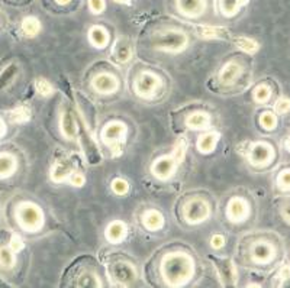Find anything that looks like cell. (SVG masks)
<instances>
[{"label":"cell","instance_id":"obj_25","mask_svg":"<svg viewBox=\"0 0 290 288\" xmlns=\"http://www.w3.org/2000/svg\"><path fill=\"white\" fill-rule=\"evenodd\" d=\"M16 73H17L16 64H10V65H8V67L2 71V74H0V90L5 88V87H8V85L15 80Z\"/></svg>","mask_w":290,"mask_h":288},{"label":"cell","instance_id":"obj_44","mask_svg":"<svg viewBox=\"0 0 290 288\" xmlns=\"http://www.w3.org/2000/svg\"><path fill=\"white\" fill-rule=\"evenodd\" d=\"M71 0H55V3L57 5H60V6H66V5H69Z\"/></svg>","mask_w":290,"mask_h":288},{"label":"cell","instance_id":"obj_37","mask_svg":"<svg viewBox=\"0 0 290 288\" xmlns=\"http://www.w3.org/2000/svg\"><path fill=\"white\" fill-rule=\"evenodd\" d=\"M12 119L15 122H26L29 119V110L26 107H19L15 112H12Z\"/></svg>","mask_w":290,"mask_h":288},{"label":"cell","instance_id":"obj_29","mask_svg":"<svg viewBox=\"0 0 290 288\" xmlns=\"http://www.w3.org/2000/svg\"><path fill=\"white\" fill-rule=\"evenodd\" d=\"M111 188L113 191V194L116 195H127L129 191V183L123 178H115L111 183Z\"/></svg>","mask_w":290,"mask_h":288},{"label":"cell","instance_id":"obj_28","mask_svg":"<svg viewBox=\"0 0 290 288\" xmlns=\"http://www.w3.org/2000/svg\"><path fill=\"white\" fill-rule=\"evenodd\" d=\"M270 96H272V90H270V87L265 84H260L257 85L256 88H254V92H253V97H254V100L257 103H267L268 102V99H270Z\"/></svg>","mask_w":290,"mask_h":288},{"label":"cell","instance_id":"obj_32","mask_svg":"<svg viewBox=\"0 0 290 288\" xmlns=\"http://www.w3.org/2000/svg\"><path fill=\"white\" fill-rule=\"evenodd\" d=\"M35 88L36 92L41 94V96H51L52 92H54V87L52 84L47 80V78H38L36 83H35Z\"/></svg>","mask_w":290,"mask_h":288},{"label":"cell","instance_id":"obj_38","mask_svg":"<svg viewBox=\"0 0 290 288\" xmlns=\"http://www.w3.org/2000/svg\"><path fill=\"white\" fill-rule=\"evenodd\" d=\"M226 243V240H225V236L221 235V233H216L214 236L211 237V248L215 249V251H219L222 249L223 246Z\"/></svg>","mask_w":290,"mask_h":288},{"label":"cell","instance_id":"obj_7","mask_svg":"<svg viewBox=\"0 0 290 288\" xmlns=\"http://www.w3.org/2000/svg\"><path fill=\"white\" fill-rule=\"evenodd\" d=\"M177 170V158L174 155H161L151 165V174L160 181H169Z\"/></svg>","mask_w":290,"mask_h":288},{"label":"cell","instance_id":"obj_9","mask_svg":"<svg viewBox=\"0 0 290 288\" xmlns=\"http://www.w3.org/2000/svg\"><path fill=\"white\" fill-rule=\"evenodd\" d=\"M118 87H119L118 78L111 73H106V71L96 74L92 80V88L99 94L116 93Z\"/></svg>","mask_w":290,"mask_h":288},{"label":"cell","instance_id":"obj_23","mask_svg":"<svg viewBox=\"0 0 290 288\" xmlns=\"http://www.w3.org/2000/svg\"><path fill=\"white\" fill-rule=\"evenodd\" d=\"M20 29H22V34L28 36V38H35L36 35L39 34L41 31V22L39 19L35 16H26L22 24H20Z\"/></svg>","mask_w":290,"mask_h":288},{"label":"cell","instance_id":"obj_11","mask_svg":"<svg viewBox=\"0 0 290 288\" xmlns=\"http://www.w3.org/2000/svg\"><path fill=\"white\" fill-rule=\"evenodd\" d=\"M176 6L180 15L189 19L200 17L206 12L208 3L206 0H177Z\"/></svg>","mask_w":290,"mask_h":288},{"label":"cell","instance_id":"obj_24","mask_svg":"<svg viewBox=\"0 0 290 288\" xmlns=\"http://www.w3.org/2000/svg\"><path fill=\"white\" fill-rule=\"evenodd\" d=\"M15 251L10 246H0V267L3 270H12L16 263Z\"/></svg>","mask_w":290,"mask_h":288},{"label":"cell","instance_id":"obj_21","mask_svg":"<svg viewBox=\"0 0 290 288\" xmlns=\"http://www.w3.org/2000/svg\"><path fill=\"white\" fill-rule=\"evenodd\" d=\"M209 125H211V116L205 112H195V113L189 115L186 119V126L193 130L206 129Z\"/></svg>","mask_w":290,"mask_h":288},{"label":"cell","instance_id":"obj_6","mask_svg":"<svg viewBox=\"0 0 290 288\" xmlns=\"http://www.w3.org/2000/svg\"><path fill=\"white\" fill-rule=\"evenodd\" d=\"M109 277L116 285H129L138 278V272L132 263L116 261L109 267Z\"/></svg>","mask_w":290,"mask_h":288},{"label":"cell","instance_id":"obj_30","mask_svg":"<svg viewBox=\"0 0 290 288\" xmlns=\"http://www.w3.org/2000/svg\"><path fill=\"white\" fill-rule=\"evenodd\" d=\"M235 42L242 51L250 52V54H253V52H256L258 50V43L254 39H250V38H245V36H241Z\"/></svg>","mask_w":290,"mask_h":288},{"label":"cell","instance_id":"obj_15","mask_svg":"<svg viewBox=\"0 0 290 288\" xmlns=\"http://www.w3.org/2000/svg\"><path fill=\"white\" fill-rule=\"evenodd\" d=\"M87 38L90 45L96 50H105L109 45V32L100 25L92 26L87 32Z\"/></svg>","mask_w":290,"mask_h":288},{"label":"cell","instance_id":"obj_4","mask_svg":"<svg viewBox=\"0 0 290 288\" xmlns=\"http://www.w3.org/2000/svg\"><path fill=\"white\" fill-rule=\"evenodd\" d=\"M209 217H211V206L208 200L202 197L190 198L183 206V219L192 226L202 225L208 221Z\"/></svg>","mask_w":290,"mask_h":288},{"label":"cell","instance_id":"obj_1","mask_svg":"<svg viewBox=\"0 0 290 288\" xmlns=\"http://www.w3.org/2000/svg\"><path fill=\"white\" fill-rule=\"evenodd\" d=\"M161 277L169 287L188 285L195 275V261L186 252H170L161 261Z\"/></svg>","mask_w":290,"mask_h":288},{"label":"cell","instance_id":"obj_18","mask_svg":"<svg viewBox=\"0 0 290 288\" xmlns=\"http://www.w3.org/2000/svg\"><path fill=\"white\" fill-rule=\"evenodd\" d=\"M241 65L237 61H228L219 71V83L223 85H231L235 83V80L241 74Z\"/></svg>","mask_w":290,"mask_h":288},{"label":"cell","instance_id":"obj_27","mask_svg":"<svg viewBox=\"0 0 290 288\" xmlns=\"http://www.w3.org/2000/svg\"><path fill=\"white\" fill-rule=\"evenodd\" d=\"M69 168L64 167V164L57 162V164H54V167H52L51 170V180L54 183H63L66 178L69 177Z\"/></svg>","mask_w":290,"mask_h":288},{"label":"cell","instance_id":"obj_3","mask_svg":"<svg viewBox=\"0 0 290 288\" xmlns=\"http://www.w3.org/2000/svg\"><path fill=\"white\" fill-rule=\"evenodd\" d=\"M16 221L22 230L28 233H36L44 226L43 209L32 202H22L16 207Z\"/></svg>","mask_w":290,"mask_h":288},{"label":"cell","instance_id":"obj_42","mask_svg":"<svg viewBox=\"0 0 290 288\" xmlns=\"http://www.w3.org/2000/svg\"><path fill=\"white\" fill-rule=\"evenodd\" d=\"M282 216L284 220L290 223V204H286L284 207L282 209Z\"/></svg>","mask_w":290,"mask_h":288},{"label":"cell","instance_id":"obj_43","mask_svg":"<svg viewBox=\"0 0 290 288\" xmlns=\"http://www.w3.org/2000/svg\"><path fill=\"white\" fill-rule=\"evenodd\" d=\"M6 134V126H5V122L2 120V118H0V139H2V136Z\"/></svg>","mask_w":290,"mask_h":288},{"label":"cell","instance_id":"obj_35","mask_svg":"<svg viewBox=\"0 0 290 288\" xmlns=\"http://www.w3.org/2000/svg\"><path fill=\"white\" fill-rule=\"evenodd\" d=\"M274 109L276 112L279 113V115H284V113H287L290 110V100L287 97H282V99H279L276 104H274Z\"/></svg>","mask_w":290,"mask_h":288},{"label":"cell","instance_id":"obj_26","mask_svg":"<svg viewBox=\"0 0 290 288\" xmlns=\"http://www.w3.org/2000/svg\"><path fill=\"white\" fill-rule=\"evenodd\" d=\"M115 58L120 64H127L132 58V50L128 43H119L115 50Z\"/></svg>","mask_w":290,"mask_h":288},{"label":"cell","instance_id":"obj_31","mask_svg":"<svg viewBox=\"0 0 290 288\" xmlns=\"http://www.w3.org/2000/svg\"><path fill=\"white\" fill-rule=\"evenodd\" d=\"M260 125L264 127L265 130H273L276 125H277L276 115L272 113V112H264V113L260 116Z\"/></svg>","mask_w":290,"mask_h":288},{"label":"cell","instance_id":"obj_13","mask_svg":"<svg viewBox=\"0 0 290 288\" xmlns=\"http://www.w3.org/2000/svg\"><path fill=\"white\" fill-rule=\"evenodd\" d=\"M251 259L253 262L258 263H268L274 258V248L268 242H256L251 246Z\"/></svg>","mask_w":290,"mask_h":288},{"label":"cell","instance_id":"obj_10","mask_svg":"<svg viewBox=\"0 0 290 288\" xmlns=\"http://www.w3.org/2000/svg\"><path fill=\"white\" fill-rule=\"evenodd\" d=\"M247 200H244L242 197H232L228 204H226V217L232 223H241L248 217Z\"/></svg>","mask_w":290,"mask_h":288},{"label":"cell","instance_id":"obj_41","mask_svg":"<svg viewBox=\"0 0 290 288\" xmlns=\"http://www.w3.org/2000/svg\"><path fill=\"white\" fill-rule=\"evenodd\" d=\"M202 31V36L205 38H214V36H218V29H212V28H200Z\"/></svg>","mask_w":290,"mask_h":288},{"label":"cell","instance_id":"obj_14","mask_svg":"<svg viewBox=\"0 0 290 288\" xmlns=\"http://www.w3.org/2000/svg\"><path fill=\"white\" fill-rule=\"evenodd\" d=\"M127 235H128V228L122 220L111 221L105 229V237L112 245H118L120 242H123Z\"/></svg>","mask_w":290,"mask_h":288},{"label":"cell","instance_id":"obj_40","mask_svg":"<svg viewBox=\"0 0 290 288\" xmlns=\"http://www.w3.org/2000/svg\"><path fill=\"white\" fill-rule=\"evenodd\" d=\"M9 246H10L15 252L22 251V248H24V240H22V237L16 235V233H13L12 237H10V245Z\"/></svg>","mask_w":290,"mask_h":288},{"label":"cell","instance_id":"obj_2","mask_svg":"<svg viewBox=\"0 0 290 288\" xmlns=\"http://www.w3.org/2000/svg\"><path fill=\"white\" fill-rule=\"evenodd\" d=\"M189 45V36L184 31L169 28L161 29L153 36V47L160 52L165 54H180Z\"/></svg>","mask_w":290,"mask_h":288},{"label":"cell","instance_id":"obj_46","mask_svg":"<svg viewBox=\"0 0 290 288\" xmlns=\"http://www.w3.org/2000/svg\"><path fill=\"white\" fill-rule=\"evenodd\" d=\"M286 148H287V151H289V152H290V139H289V141H287V142H286Z\"/></svg>","mask_w":290,"mask_h":288},{"label":"cell","instance_id":"obj_39","mask_svg":"<svg viewBox=\"0 0 290 288\" xmlns=\"http://www.w3.org/2000/svg\"><path fill=\"white\" fill-rule=\"evenodd\" d=\"M277 183H279V187L283 190H290V170L283 171L282 174L279 175Z\"/></svg>","mask_w":290,"mask_h":288},{"label":"cell","instance_id":"obj_5","mask_svg":"<svg viewBox=\"0 0 290 288\" xmlns=\"http://www.w3.org/2000/svg\"><path fill=\"white\" fill-rule=\"evenodd\" d=\"M161 80L153 71H141L135 77V83H134V92L137 96L142 99H150L154 94L157 93V90L160 88Z\"/></svg>","mask_w":290,"mask_h":288},{"label":"cell","instance_id":"obj_8","mask_svg":"<svg viewBox=\"0 0 290 288\" xmlns=\"http://www.w3.org/2000/svg\"><path fill=\"white\" fill-rule=\"evenodd\" d=\"M127 125L120 120H111L102 129L100 138L108 146H116L127 138Z\"/></svg>","mask_w":290,"mask_h":288},{"label":"cell","instance_id":"obj_19","mask_svg":"<svg viewBox=\"0 0 290 288\" xmlns=\"http://www.w3.org/2000/svg\"><path fill=\"white\" fill-rule=\"evenodd\" d=\"M218 142H219V134L218 132H206V134L197 138V151L200 153H205V155L214 152Z\"/></svg>","mask_w":290,"mask_h":288},{"label":"cell","instance_id":"obj_45","mask_svg":"<svg viewBox=\"0 0 290 288\" xmlns=\"http://www.w3.org/2000/svg\"><path fill=\"white\" fill-rule=\"evenodd\" d=\"M115 3H128L129 0H113Z\"/></svg>","mask_w":290,"mask_h":288},{"label":"cell","instance_id":"obj_33","mask_svg":"<svg viewBox=\"0 0 290 288\" xmlns=\"http://www.w3.org/2000/svg\"><path fill=\"white\" fill-rule=\"evenodd\" d=\"M219 270L222 271V275L226 278V280H234L235 277V270H234V265L230 261H222L219 263Z\"/></svg>","mask_w":290,"mask_h":288},{"label":"cell","instance_id":"obj_22","mask_svg":"<svg viewBox=\"0 0 290 288\" xmlns=\"http://www.w3.org/2000/svg\"><path fill=\"white\" fill-rule=\"evenodd\" d=\"M247 3L248 0H219V10H221L222 16L232 17Z\"/></svg>","mask_w":290,"mask_h":288},{"label":"cell","instance_id":"obj_34","mask_svg":"<svg viewBox=\"0 0 290 288\" xmlns=\"http://www.w3.org/2000/svg\"><path fill=\"white\" fill-rule=\"evenodd\" d=\"M89 9L93 15H100L106 9L105 0H89Z\"/></svg>","mask_w":290,"mask_h":288},{"label":"cell","instance_id":"obj_16","mask_svg":"<svg viewBox=\"0 0 290 288\" xmlns=\"http://www.w3.org/2000/svg\"><path fill=\"white\" fill-rule=\"evenodd\" d=\"M164 216L157 209H148L142 214V226L148 232H158L164 228Z\"/></svg>","mask_w":290,"mask_h":288},{"label":"cell","instance_id":"obj_12","mask_svg":"<svg viewBox=\"0 0 290 288\" xmlns=\"http://www.w3.org/2000/svg\"><path fill=\"white\" fill-rule=\"evenodd\" d=\"M272 157H273V149L270 145L265 142H257L250 148L248 161L254 165H264L272 160Z\"/></svg>","mask_w":290,"mask_h":288},{"label":"cell","instance_id":"obj_17","mask_svg":"<svg viewBox=\"0 0 290 288\" xmlns=\"http://www.w3.org/2000/svg\"><path fill=\"white\" fill-rule=\"evenodd\" d=\"M60 129L63 136L67 139V141H74L77 136V122L73 112L66 110L63 112L60 119Z\"/></svg>","mask_w":290,"mask_h":288},{"label":"cell","instance_id":"obj_20","mask_svg":"<svg viewBox=\"0 0 290 288\" xmlns=\"http://www.w3.org/2000/svg\"><path fill=\"white\" fill-rule=\"evenodd\" d=\"M17 168V161L15 155L9 152H0V180L12 177Z\"/></svg>","mask_w":290,"mask_h":288},{"label":"cell","instance_id":"obj_36","mask_svg":"<svg viewBox=\"0 0 290 288\" xmlns=\"http://www.w3.org/2000/svg\"><path fill=\"white\" fill-rule=\"evenodd\" d=\"M69 181L70 184L73 187H77V188H80V187L85 186L86 183V177L81 174V172H71L69 177Z\"/></svg>","mask_w":290,"mask_h":288}]
</instances>
